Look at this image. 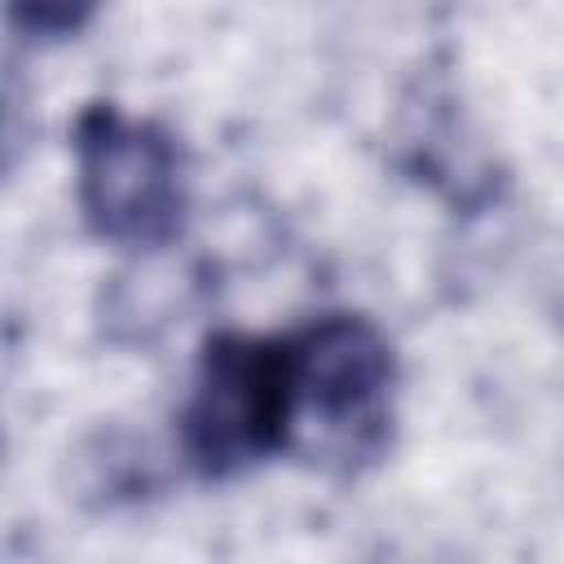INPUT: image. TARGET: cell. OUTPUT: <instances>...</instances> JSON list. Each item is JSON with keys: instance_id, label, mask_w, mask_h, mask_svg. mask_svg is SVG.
Listing matches in <instances>:
<instances>
[{"instance_id": "cell-1", "label": "cell", "mask_w": 564, "mask_h": 564, "mask_svg": "<svg viewBox=\"0 0 564 564\" xmlns=\"http://www.w3.org/2000/svg\"><path fill=\"white\" fill-rule=\"evenodd\" d=\"M295 432V352L291 335H216L203 348L181 441L203 476H234L291 449Z\"/></svg>"}, {"instance_id": "cell-2", "label": "cell", "mask_w": 564, "mask_h": 564, "mask_svg": "<svg viewBox=\"0 0 564 564\" xmlns=\"http://www.w3.org/2000/svg\"><path fill=\"white\" fill-rule=\"evenodd\" d=\"M295 352V432L304 458L352 467L375 458L392 419V348L366 317H317L291 335Z\"/></svg>"}, {"instance_id": "cell-3", "label": "cell", "mask_w": 564, "mask_h": 564, "mask_svg": "<svg viewBox=\"0 0 564 564\" xmlns=\"http://www.w3.org/2000/svg\"><path fill=\"white\" fill-rule=\"evenodd\" d=\"M79 207L88 225L123 247H163L185 220V163L176 141L128 119L115 106H93L79 119Z\"/></svg>"}]
</instances>
